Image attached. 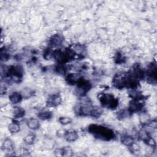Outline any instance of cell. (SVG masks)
Returning a JSON list of instances; mask_svg holds the SVG:
<instances>
[{
    "label": "cell",
    "mask_w": 157,
    "mask_h": 157,
    "mask_svg": "<svg viewBox=\"0 0 157 157\" xmlns=\"http://www.w3.org/2000/svg\"><path fill=\"white\" fill-rule=\"evenodd\" d=\"M88 131L94 138L101 140L110 141L115 137L113 131L103 125L96 124H90L88 128Z\"/></svg>",
    "instance_id": "obj_1"
},
{
    "label": "cell",
    "mask_w": 157,
    "mask_h": 157,
    "mask_svg": "<svg viewBox=\"0 0 157 157\" xmlns=\"http://www.w3.org/2000/svg\"><path fill=\"white\" fill-rule=\"evenodd\" d=\"M23 67L21 65H12L4 71V78L7 83H19L23 77Z\"/></svg>",
    "instance_id": "obj_2"
},
{
    "label": "cell",
    "mask_w": 157,
    "mask_h": 157,
    "mask_svg": "<svg viewBox=\"0 0 157 157\" xmlns=\"http://www.w3.org/2000/svg\"><path fill=\"white\" fill-rule=\"evenodd\" d=\"M102 106L109 109H115L118 106V99L110 93H102L99 96Z\"/></svg>",
    "instance_id": "obj_3"
},
{
    "label": "cell",
    "mask_w": 157,
    "mask_h": 157,
    "mask_svg": "<svg viewBox=\"0 0 157 157\" xmlns=\"http://www.w3.org/2000/svg\"><path fill=\"white\" fill-rule=\"evenodd\" d=\"M76 85L77 86L75 90V93L81 98L85 97L92 87L91 82L83 77H81Z\"/></svg>",
    "instance_id": "obj_4"
},
{
    "label": "cell",
    "mask_w": 157,
    "mask_h": 157,
    "mask_svg": "<svg viewBox=\"0 0 157 157\" xmlns=\"http://www.w3.org/2000/svg\"><path fill=\"white\" fill-rule=\"evenodd\" d=\"M147 82L151 83L156 82V65L154 63H150L145 70V78Z\"/></svg>",
    "instance_id": "obj_5"
},
{
    "label": "cell",
    "mask_w": 157,
    "mask_h": 157,
    "mask_svg": "<svg viewBox=\"0 0 157 157\" xmlns=\"http://www.w3.org/2000/svg\"><path fill=\"white\" fill-rule=\"evenodd\" d=\"M126 72L117 73L113 77L112 85L117 89H123L126 88Z\"/></svg>",
    "instance_id": "obj_6"
},
{
    "label": "cell",
    "mask_w": 157,
    "mask_h": 157,
    "mask_svg": "<svg viewBox=\"0 0 157 157\" xmlns=\"http://www.w3.org/2000/svg\"><path fill=\"white\" fill-rule=\"evenodd\" d=\"M144 107V103L142 100H132L128 105V110L131 114L141 112Z\"/></svg>",
    "instance_id": "obj_7"
},
{
    "label": "cell",
    "mask_w": 157,
    "mask_h": 157,
    "mask_svg": "<svg viewBox=\"0 0 157 157\" xmlns=\"http://www.w3.org/2000/svg\"><path fill=\"white\" fill-rule=\"evenodd\" d=\"M64 37L62 34H59V33L55 34L52 35L49 39V40H48L49 45L51 47H58L63 44V42L64 40Z\"/></svg>",
    "instance_id": "obj_8"
},
{
    "label": "cell",
    "mask_w": 157,
    "mask_h": 157,
    "mask_svg": "<svg viewBox=\"0 0 157 157\" xmlns=\"http://www.w3.org/2000/svg\"><path fill=\"white\" fill-rule=\"evenodd\" d=\"M62 102V99L59 94H53L49 96L47 101V106L54 107L59 105Z\"/></svg>",
    "instance_id": "obj_9"
},
{
    "label": "cell",
    "mask_w": 157,
    "mask_h": 157,
    "mask_svg": "<svg viewBox=\"0 0 157 157\" xmlns=\"http://www.w3.org/2000/svg\"><path fill=\"white\" fill-rule=\"evenodd\" d=\"M81 77L77 73H69L66 75L65 79L68 84L74 85L78 83Z\"/></svg>",
    "instance_id": "obj_10"
},
{
    "label": "cell",
    "mask_w": 157,
    "mask_h": 157,
    "mask_svg": "<svg viewBox=\"0 0 157 157\" xmlns=\"http://www.w3.org/2000/svg\"><path fill=\"white\" fill-rule=\"evenodd\" d=\"M63 137L66 141L70 142L75 141L78 137L77 132L72 129L64 131L63 134Z\"/></svg>",
    "instance_id": "obj_11"
},
{
    "label": "cell",
    "mask_w": 157,
    "mask_h": 157,
    "mask_svg": "<svg viewBox=\"0 0 157 157\" xmlns=\"http://www.w3.org/2000/svg\"><path fill=\"white\" fill-rule=\"evenodd\" d=\"M23 98L21 93L17 92V91L12 93L9 96V101L12 104H17L20 102Z\"/></svg>",
    "instance_id": "obj_12"
},
{
    "label": "cell",
    "mask_w": 157,
    "mask_h": 157,
    "mask_svg": "<svg viewBox=\"0 0 157 157\" xmlns=\"http://www.w3.org/2000/svg\"><path fill=\"white\" fill-rule=\"evenodd\" d=\"M12 115L15 119L23 118L25 115V110L21 107L16 106L13 109Z\"/></svg>",
    "instance_id": "obj_13"
},
{
    "label": "cell",
    "mask_w": 157,
    "mask_h": 157,
    "mask_svg": "<svg viewBox=\"0 0 157 157\" xmlns=\"http://www.w3.org/2000/svg\"><path fill=\"white\" fill-rule=\"evenodd\" d=\"M2 149L4 151L12 152L14 149V145L13 142L9 139H6L2 144Z\"/></svg>",
    "instance_id": "obj_14"
},
{
    "label": "cell",
    "mask_w": 157,
    "mask_h": 157,
    "mask_svg": "<svg viewBox=\"0 0 157 157\" xmlns=\"http://www.w3.org/2000/svg\"><path fill=\"white\" fill-rule=\"evenodd\" d=\"M28 127L32 130H37L40 127L39 121L37 118H31L26 122Z\"/></svg>",
    "instance_id": "obj_15"
},
{
    "label": "cell",
    "mask_w": 157,
    "mask_h": 157,
    "mask_svg": "<svg viewBox=\"0 0 157 157\" xmlns=\"http://www.w3.org/2000/svg\"><path fill=\"white\" fill-rule=\"evenodd\" d=\"M121 141L122 144H123L124 145H126L128 147H131L135 142H134V139L133 137L129 135H123L121 137Z\"/></svg>",
    "instance_id": "obj_16"
},
{
    "label": "cell",
    "mask_w": 157,
    "mask_h": 157,
    "mask_svg": "<svg viewBox=\"0 0 157 157\" xmlns=\"http://www.w3.org/2000/svg\"><path fill=\"white\" fill-rule=\"evenodd\" d=\"M53 113L50 110H42L40 111L38 114V118L41 120H48L52 118Z\"/></svg>",
    "instance_id": "obj_17"
},
{
    "label": "cell",
    "mask_w": 157,
    "mask_h": 157,
    "mask_svg": "<svg viewBox=\"0 0 157 157\" xmlns=\"http://www.w3.org/2000/svg\"><path fill=\"white\" fill-rule=\"evenodd\" d=\"M8 129L9 131L12 134L17 133L20 130V124L17 121H12L8 126Z\"/></svg>",
    "instance_id": "obj_18"
},
{
    "label": "cell",
    "mask_w": 157,
    "mask_h": 157,
    "mask_svg": "<svg viewBox=\"0 0 157 157\" xmlns=\"http://www.w3.org/2000/svg\"><path fill=\"white\" fill-rule=\"evenodd\" d=\"M59 155L63 156H70L72 155V150L70 147H64L58 150Z\"/></svg>",
    "instance_id": "obj_19"
},
{
    "label": "cell",
    "mask_w": 157,
    "mask_h": 157,
    "mask_svg": "<svg viewBox=\"0 0 157 157\" xmlns=\"http://www.w3.org/2000/svg\"><path fill=\"white\" fill-rule=\"evenodd\" d=\"M114 60H115V62L117 64H122V63H124L125 62L126 58L122 54V53H121L120 52H118L115 55Z\"/></svg>",
    "instance_id": "obj_20"
},
{
    "label": "cell",
    "mask_w": 157,
    "mask_h": 157,
    "mask_svg": "<svg viewBox=\"0 0 157 157\" xmlns=\"http://www.w3.org/2000/svg\"><path fill=\"white\" fill-rule=\"evenodd\" d=\"M21 94L23 98H29L34 94V91L30 88H24L21 91Z\"/></svg>",
    "instance_id": "obj_21"
},
{
    "label": "cell",
    "mask_w": 157,
    "mask_h": 157,
    "mask_svg": "<svg viewBox=\"0 0 157 157\" xmlns=\"http://www.w3.org/2000/svg\"><path fill=\"white\" fill-rule=\"evenodd\" d=\"M36 140V135L34 134H28L24 139V142L27 145H32L34 143Z\"/></svg>",
    "instance_id": "obj_22"
},
{
    "label": "cell",
    "mask_w": 157,
    "mask_h": 157,
    "mask_svg": "<svg viewBox=\"0 0 157 157\" xmlns=\"http://www.w3.org/2000/svg\"><path fill=\"white\" fill-rule=\"evenodd\" d=\"M131 115V114L129 113V112L128 111V109L120 110V111H118L117 112V117L118 118H121V119L126 118V117H129Z\"/></svg>",
    "instance_id": "obj_23"
},
{
    "label": "cell",
    "mask_w": 157,
    "mask_h": 157,
    "mask_svg": "<svg viewBox=\"0 0 157 157\" xmlns=\"http://www.w3.org/2000/svg\"><path fill=\"white\" fill-rule=\"evenodd\" d=\"M10 58L9 53L7 52V49L1 48V60L2 61H6Z\"/></svg>",
    "instance_id": "obj_24"
},
{
    "label": "cell",
    "mask_w": 157,
    "mask_h": 157,
    "mask_svg": "<svg viewBox=\"0 0 157 157\" xmlns=\"http://www.w3.org/2000/svg\"><path fill=\"white\" fill-rule=\"evenodd\" d=\"M58 121L63 125H67L72 122V119L67 117H60L58 119Z\"/></svg>",
    "instance_id": "obj_25"
}]
</instances>
